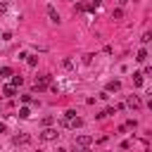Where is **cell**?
<instances>
[{"label": "cell", "mask_w": 152, "mask_h": 152, "mask_svg": "<svg viewBox=\"0 0 152 152\" xmlns=\"http://www.w3.org/2000/svg\"><path fill=\"white\" fill-rule=\"evenodd\" d=\"M81 124H83V121L76 116V112H74V109L64 112V119H62V126H64V128H78Z\"/></svg>", "instance_id": "6da1fadb"}, {"label": "cell", "mask_w": 152, "mask_h": 152, "mask_svg": "<svg viewBox=\"0 0 152 152\" xmlns=\"http://www.w3.org/2000/svg\"><path fill=\"white\" fill-rule=\"evenodd\" d=\"M57 128H45L43 133H40V140H45V142H52V140H57Z\"/></svg>", "instance_id": "7a4b0ae2"}, {"label": "cell", "mask_w": 152, "mask_h": 152, "mask_svg": "<svg viewBox=\"0 0 152 152\" xmlns=\"http://www.w3.org/2000/svg\"><path fill=\"white\" fill-rule=\"evenodd\" d=\"M50 81H52L50 76H38V78H36V88H38V90H43V88H48V86H50Z\"/></svg>", "instance_id": "3957f363"}, {"label": "cell", "mask_w": 152, "mask_h": 152, "mask_svg": "<svg viewBox=\"0 0 152 152\" xmlns=\"http://www.w3.org/2000/svg\"><path fill=\"white\" fill-rule=\"evenodd\" d=\"M45 10H48V17H50V21H52V24H59V14H57V10H55L52 5H48Z\"/></svg>", "instance_id": "277c9868"}, {"label": "cell", "mask_w": 152, "mask_h": 152, "mask_svg": "<svg viewBox=\"0 0 152 152\" xmlns=\"http://www.w3.org/2000/svg\"><path fill=\"white\" fill-rule=\"evenodd\" d=\"M28 140H31V138H28L26 133H17V135L12 138V142H14V145H26Z\"/></svg>", "instance_id": "5b68a950"}, {"label": "cell", "mask_w": 152, "mask_h": 152, "mask_svg": "<svg viewBox=\"0 0 152 152\" xmlns=\"http://www.w3.org/2000/svg\"><path fill=\"white\" fill-rule=\"evenodd\" d=\"M90 142H93L90 135H76V145H78V147H88Z\"/></svg>", "instance_id": "8992f818"}, {"label": "cell", "mask_w": 152, "mask_h": 152, "mask_svg": "<svg viewBox=\"0 0 152 152\" xmlns=\"http://www.w3.org/2000/svg\"><path fill=\"white\" fill-rule=\"evenodd\" d=\"M126 104H128L131 109H138V107H140V97H138V95H128V100H126Z\"/></svg>", "instance_id": "52a82bcc"}, {"label": "cell", "mask_w": 152, "mask_h": 152, "mask_svg": "<svg viewBox=\"0 0 152 152\" xmlns=\"http://www.w3.org/2000/svg\"><path fill=\"white\" fill-rule=\"evenodd\" d=\"M14 93H17V88H14V86H10V83H7V86H2V95H5V97H14Z\"/></svg>", "instance_id": "ba28073f"}, {"label": "cell", "mask_w": 152, "mask_h": 152, "mask_svg": "<svg viewBox=\"0 0 152 152\" xmlns=\"http://www.w3.org/2000/svg\"><path fill=\"white\" fill-rule=\"evenodd\" d=\"M119 88H121V83H119V81H109V83H107V93H116Z\"/></svg>", "instance_id": "9c48e42d"}, {"label": "cell", "mask_w": 152, "mask_h": 152, "mask_svg": "<svg viewBox=\"0 0 152 152\" xmlns=\"http://www.w3.org/2000/svg\"><path fill=\"white\" fill-rule=\"evenodd\" d=\"M138 62H147V50H138Z\"/></svg>", "instance_id": "30bf717a"}, {"label": "cell", "mask_w": 152, "mask_h": 152, "mask_svg": "<svg viewBox=\"0 0 152 152\" xmlns=\"http://www.w3.org/2000/svg\"><path fill=\"white\" fill-rule=\"evenodd\" d=\"M28 116H31L28 107H21V109H19V119H28Z\"/></svg>", "instance_id": "8fae6325"}, {"label": "cell", "mask_w": 152, "mask_h": 152, "mask_svg": "<svg viewBox=\"0 0 152 152\" xmlns=\"http://www.w3.org/2000/svg\"><path fill=\"white\" fill-rule=\"evenodd\" d=\"M133 83L140 88V86H142V74H133Z\"/></svg>", "instance_id": "7c38bea8"}, {"label": "cell", "mask_w": 152, "mask_h": 152, "mask_svg": "<svg viewBox=\"0 0 152 152\" xmlns=\"http://www.w3.org/2000/svg\"><path fill=\"white\" fill-rule=\"evenodd\" d=\"M0 76H2V78L12 76V69H10V66H2V69H0Z\"/></svg>", "instance_id": "4fadbf2b"}, {"label": "cell", "mask_w": 152, "mask_h": 152, "mask_svg": "<svg viewBox=\"0 0 152 152\" xmlns=\"http://www.w3.org/2000/svg\"><path fill=\"white\" fill-rule=\"evenodd\" d=\"M26 62H28L31 66H36V64H38V57H33V55H26Z\"/></svg>", "instance_id": "5bb4252c"}, {"label": "cell", "mask_w": 152, "mask_h": 152, "mask_svg": "<svg viewBox=\"0 0 152 152\" xmlns=\"http://www.w3.org/2000/svg\"><path fill=\"white\" fill-rule=\"evenodd\" d=\"M21 83H24V78H21V76H14V78H12V83H10V86H14V88H17V86H21Z\"/></svg>", "instance_id": "9a60e30c"}, {"label": "cell", "mask_w": 152, "mask_h": 152, "mask_svg": "<svg viewBox=\"0 0 152 152\" xmlns=\"http://www.w3.org/2000/svg\"><path fill=\"white\" fill-rule=\"evenodd\" d=\"M112 14H114V19H119V17H124V10H121V7H116Z\"/></svg>", "instance_id": "2e32d148"}, {"label": "cell", "mask_w": 152, "mask_h": 152, "mask_svg": "<svg viewBox=\"0 0 152 152\" xmlns=\"http://www.w3.org/2000/svg\"><path fill=\"white\" fill-rule=\"evenodd\" d=\"M116 5H119V7H126V5H128V0H116Z\"/></svg>", "instance_id": "e0dca14e"}, {"label": "cell", "mask_w": 152, "mask_h": 152, "mask_svg": "<svg viewBox=\"0 0 152 152\" xmlns=\"http://www.w3.org/2000/svg\"><path fill=\"white\" fill-rule=\"evenodd\" d=\"M5 131H7V126H5L2 121H0V133H5Z\"/></svg>", "instance_id": "ac0fdd59"}, {"label": "cell", "mask_w": 152, "mask_h": 152, "mask_svg": "<svg viewBox=\"0 0 152 152\" xmlns=\"http://www.w3.org/2000/svg\"><path fill=\"white\" fill-rule=\"evenodd\" d=\"M57 152H66V150H64V147H59V150H57Z\"/></svg>", "instance_id": "d6986e66"}, {"label": "cell", "mask_w": 152, "mask_h": 152, "mask_svg": "<svg viewBox=\"0 0 152 152\" xmlns=\"http://www.w3.org/2000/svg\"><path fill=\"white\" fill-rule=\"evenodd\" d=\"M97 2H100V0H93V5H97Z\"/></svg>", "instance_id": "ffe728a7"}, {"label": "cell", "mask_w": 152, "mask_h": 152, "mask_svg": "<svg viewBox=\"0 0 152 152\" xmlns=\"http://www.w3.org/2000/svg\"><path fill=\"white\" fill-rule=\"evenodd\" d=\"M83 152H90V150H83Z\"/></svg>", "instance_id": "44dd1931"}, {"label": "cell", "mask_w": 152, "mask_h": 152, "mask_svg": "<svg viewBox=\"0 0 152 152\" xmlns=\"http://www.w3.org/2000/svg\"><path fill=\"white\" fill-rule=\"evenodd\" d=\"M0 10H2V2H0Z\"/></svg>", "instance_id": "7402d4cb"}]
</instances>
